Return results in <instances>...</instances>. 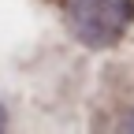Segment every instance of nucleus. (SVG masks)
Wrapping results in <instances>:
<instances>
[{"instance_id":"7ed1b4c3","label":"nucleus","mask_w":134,"mask_h":134,"mask_svg":"<svg viewBox=\"0 0 134 134\" xmlns=\"http://www.w3.org/2000/svg\"><path fill=\"white\" fill-rule=\"evenodd\" d=\"M0 130H4V108H0Z\"/></svg>"},{"instance_id":"f257e3e1","label":"nucleus","mask_w":134,"mask_h":134,"mask_svg":"<svg viewBox=\"0 0 134 134\" xmlns=\"http://www.w3.org/2000/svg\"><path fill=\"white\" fill-rule=\"evenodd\" d=\"M71 34L90 48H108L134 19V0H63Z\"/></svg>"},{"instance_id":"f03ea898","label":"nucleus","mask_w":134,"mask_h":134,"mask_svg":"<svg viewBox=\"0 0 134 134\" xmlns=\"http://www.w3.org/2000/svg\"><path fill=\"white\" fill-rule=\"evenodd\" d=\"M127 130H134V112H130V115H127Z\"/></svg>"}]
</instances>
